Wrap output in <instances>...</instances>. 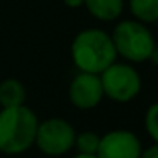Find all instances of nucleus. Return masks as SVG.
<instances>
[{
	"label": "nucleus",
	"instance_id": "1",
	"mask_svg": "<svg viewBox=\"0 0 158 158\" xmlns=\"http://www.w3.org/2000/svg\"><path fill=\"white\" fill-rule=\"evenodd\" d=\"M72 61L78 72L100 75L107 66L117 61L110 32L99 27H87L75 34L70 46Z\"/></svg>",
	"mask_w": 158,
	"mask_h": 158
},
{
	"label": "nucleus",
	"instance_id": "2",
	"mask_svg": "<svg viewBox=\"0 0 158 158\" xmlns=\"http://www.w3.org/2000/svg\"><path fill=\"white\" fill-rule=\"evenodd\" d=\"M38 116L27 106L2 107L0 110V151L19 155L34 144L38 131Z\"/></svg>",
	"mask_w": 158,
	"mask_h": 158
},
{
	"label": "nucleus",
	"instance_id": "3",
	"mask_svg": "<svg viewBox=\"0 0 158 158\" xmlns=\"http://www.w3.org/2000/svg\"><path fill=\"white\" fill-rule=\"evenodd\" d=\"M110 38L116 48L117 58H123L126 63H131V65L148 61L155 43H156L151 29L133 17L116 21Z\"/></svg>",
	"mask_w": 158,
	"mask_h": 158
},
{
	"label": "nucleus",
	"instance_id": "4",
	"mask_svg": "<svg viewBox=\"0 0 158 158\" xmlns=\"http://www.w3.org/2000/svg\"><path fill=\"white\" fill-rule=\"evenodd\" d=\"M104 97L119 104L131 102L141 92V75L131 63L114 61L100 73Z\"/></svg>",
	"mask_w": 158,
	"mask_h": 158
},
{
	"label": "nucleus",
	"instance_id": "5",
	"mask_svg": "<svg viewBox=\"0 0 158 158\" xmlns=\"http://www.w3.org/2000/svg\"><path fill=\"white\" fill-rule=\"evenodd\" d=\"M75 129L61 117H49L38 124L34 144L49 156L65 155L75 146Z\"/></svg>",
	"mask_w": 158,
	"mask_h": 158
},
{
	"label": "nucleus",
	"instance_id": "6",
	"mask_svg": "<svg viewBox=\"0 0 158 158\" xmlns=\"http://www.w3.org/2000/svg\"><path fill=\"white\" fill-rule=\"evenodd\" d=\"M68 99L77 109L90 110L97 107L104 99L100 77L95 73L78 72L68 87Z\"/></svg>",
	"mask_w": 158,
	"mask_h": 158
},
{
	"label": "nucleus",
	"instance_id": "7",
	"mask_svg": "<svg viewBox=\"0 0 158 158\" xmlns=\"http://www.w3.org/2000/svg\"><path fill=\"white\" fill-rule=\"evenodd\" d=\"M97 158H139L141 143L138 136L126 129L109 131L100 136Z\"/></svg>",
	"mask_w": 158,
	"mask_h": 158
},
{
	"label": "nucleus",
	"instance_id": "8",
	"mask_svg": "<svg viewBox=\"0 0 158 158\" xmlns=\"http://www.w3.org/2000/svg\"><path fill=\"white\" fill-rule=\"evenodd\" d=\"M83 7L99 22H116L123 17L126 0H85Z\"/></svg>",
	"mask_w": 158,
	"mask_h": 158
},
{
	"label": "nucleus",
	"instance_id": "9",
	"mask_svg": "<svg viewBox=\"0 0 158 158\" xmlns=\"http://www.w3.org/2000/svg\"><path fill=\"white\" fill-rule=\"evenodd\" d=\"M26 104V87L17 78L0 82V107H17Z\"/></svg>",
	"mask_w": 158,
	"mask_h": 158
},
{
	"label": "nucleus",
	"instance_id": "10",
	"mask_svg": "<svg viewBox=\"0 0 158 158\" xmlns=\"http://www.w3.org/2000/svg\"><path fill=\"white\" fill-rule=\"evenodd\" d=\"M133 19L143 24H156L158 22V0H127L126 2Z\"/></svg>",
	"mask_w": 158,
	"mask_h": 158
},
{
	"label": "nucleus",
	"instance_id": "11",
	"mask_svg": "<svg viewBox=\"0 0 158 158\" xmlns=\"http://www.w3.org/2000/svg\"><path fill=\"white\" fill-rule=\"evenodd\" d=\"M100 143V136L92 131H85L75 136V146L78 153H87V155H95L97 148Z\"/></svg>",
	"mask_w": 158,
	"mask_h": 158
},
{
	"label": "nucleus",
	"instance_id": "12",
	"mask_svg": "<svg viewBox=\"0 0 158 158\" xmlns=\"http://www.w3.org/2000/svg\"><path fill=\"white\" fill-rule=\"evenodd\" d=\"M144 127H146L150 138L158 143V102L151 104L144 114Z\"/></svg>",
	"mask_w": 158,
	"mask_h": 158
},
{
	"label": "nucleus",
	"instance_id": "13",
	"mask_svg": "<svg viewBox=\"0 0 158 158\" xmlns=\"http://www.w3.org/2000/svg\"><path fill=\"white\" fill-rule=\"evenodd\" d=\"M139 158H158V143L151 144L146 150H141Z\"/></svg>",
	"mask_w": 158,
	"mask_h": 158
},
{
	"label": "nucleus",
	"instance_id": "14",
	"mask_svg": "<svg viewBox=\"0 0 158 158\" xmlns=\"http://www.w3.org/2000/svg\"><path fill=\"white\" fill-rule=\"evenodd\" d=\"M83 2L85 0H63V4L68 9H80V7H83Z\"/></svg>",
	"mask_w": 158,
	"mask_h": 158
},
{
	"label": "nucleus",
	"instance_id": "15",
	"mask_svg": "<svg viewBox=\"0 0 158 158\" xmlns=\"http://www.w3.org/2000/svg\"><path fill=\"white\" fill-rule=\"evenodd\" d=\"M148 61H151L153 65L158 66V43H155L153 51H151V55H150V58H148Z\"/></svg>",
	"mask_w": 158,
	"mask_h": 158
},
{
	"label": "nucleus",
	"instance_id": "16",
	"mask_svg": "<svg viewBox=\"0 0 158 158\" xmlns=\"http://www.w3.org/2000/svg\"><path fill=\"white\" fill-rule=\"evenodd\" d=\"M73 158H97V155H87V153H77Z\"/></svg>",
	"mask_w": 158,
	"mask_h": 158
},
{
	"label": "nucleus",
	"instance_id": "17",
	"mask_svg": "<svg viewBox=\"0 0 158 158\" xmlns=\"http://www.w3.org/2000/svg\"><path fill=\"white\" fill-rule=\"evenodd\" d=\"M156 24H158V22H156Z\"/></svg>",
	"mask_w": 158,
	"mask_h": 158
}]
</instances>
